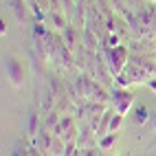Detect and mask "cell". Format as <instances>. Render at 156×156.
<instances>
[{
  "label": "cell",
  "instance_id": "6da1fadb",
  "mask_svg": "<svg viewBox=\"0 0 156 156\" xmlns=\"http://www.w3.org/2000/svg\"><path fill=\"white\" fill-rule=\"evenodd\" d=\"M2 70H5V77L7 81L11 84V88L20 90L24 86V66H22V62H20V57L16 55H5L2 59Z\"/></svg>",
  "mask_w": 156,
  "mask_h": 156
},
{
  "label": "cell",
  "instance_id": "7a4b0ae2",
  "mask_svg": "<svg viewBox=\"0 0 156 156\" xmlns=\"http://www.w3.org/2000/svg\"><path fill=\"white\" fill-rule=\"evenodd\" d=\"M106 59H108V66H110V73L114 77H119L128 66V48L119 44V46H112V48H106Z\"/></svg>",
  "mask_w": 156,
  "mask_h": 156
},
{
  "label": "cell",
  "instance_id": "3957f363",
  "mask_svg": "<svg viewBox=\"0 0 156 156\" xmlns=\"http://www.w3.org/2000/svg\"><path fill=\"white\" fill-rule=\"evenodd\" d=\"M132 103H134V95L130 90H126V88L112 90V106H114V110H117L119 114H126L132 108Z\"/></svg>",
  "mask_w": 156,
  "mask_h": 156
},
{
  "label": "cell",
  "instance_id": "277c9868",
  "mask_svg": "<svg viewBox=\"0 0 156 156\" xmlns=\"http://www.w3.org/2000/svg\"><path fill=\"white\" fill-rule=\"evenodd\" d=\"M9 7H11V11L16 16L18 22H22V20L27 18V9H24V0H7Z\"/></svg>",
  "mask_w": 156,
  "mask_h": 156
},
{
  "label": "cell",
  "instance_id": "5b68a950",
  "mask_svg": "<svg viewBox=\"0 0 156 156\" xmlns=\"http://www.w3.org/2000/svg\"><path fill=\"white\" fill-rule=\"evenodd\" d=\"M114 114L112 112H103L101 114V121H99V126H97V134L99 136H106V134L110 132V121H112Z\"/></svg>",
  "mask_w": 156,
  "mask_h": 156
},
{
  "label": "cell",
  "instance_id": "8992f818",
  "mask_svg": "<svg viewBox=\"0 0 156 156\" xmlns=\"http://www.w3.org/2000/svg\"><path fill=\"white\" fill-rule=\"evenodd\" d=\"M150 110L145 108V106H139L136 110H134V123H136V126H145V123L150 121Z\"/></svg>",
  "mask_w": 156,
  "mask_h": 156
},
{
  "label": "cell",
  "instance_id": "52a82bcc",
  "mask_svg": "<svg viewBox=\"0 0 156 156\" xmlns=\"http://www.w3.org/2000/svg\"><path fill=\"white\" fill-rule=\"evenodd\" d=\"M114 141H117V132H108L106 136H101V141H99V150H108V147H112Z\"/></svg>",
  "mask_w": 156,
  "mask_h": 156
},
{
  "label": "cell",
  "instance_id": "ba28073f",
  "mask_svg": "<svg viewBox=\"0 0 156 156\" xmlns=\"http://www.w3.org/2000/svg\"><path fill=\"white\" fill-rule=\"evenodd\" d=\"M42 95H44V101H42V110H51V106H53V92H51L48 88H44L42 90Z\"/></svg>",
  "mask_w": 156,
  "mask_h": 156
},
{
  "label": "cell",
  "instance_id": "9c48e42d",
  "mask_svg": "<svg viewBox=\"0 0 156 156\" xmlns=\"http://www.w3.org/2000/svg\"><path fill=\"white\" fill-rule=\"evenodd\" d=\"M121 123H123V114H114L112 117V121H110V132H119V128H121Z\"/></svg>",
  "mask_w": 156,
  "mask_h": 156
},
{
  "label": "cell",
  "instance_id": "30bf717a",
  "mask_svg": "<svg viewBox=\"0 0 156 156\" xmlns=\"http://www.w3.org/2000/svg\"><path fill=\"white\" fill-rule=\"evenodd\" d=\"M35 132H37V114L31 112V117H29V134L33 136Z\"/></svg>",
  "mask_w": 156,
  "mask_h": 156
},
{
  "label": "cell",
  "instance_id": "8fae6325",
  "mask_svg": "<svg viewBox=\"0 0 156 156\" xmlns=\"http://www.w3.org/2000/svg\"><path fill=\"white\" fill-rule=\"evenodd\" d=\"M106 46L108 48H112V46H119V35L117 33H114V31H110V33H108V37H106Z\"/></svg>",
  "mask_w": 156,
  "mask_h": 156
},
{
  "label": "cell",
  "instance_id": "7c38bea8",
  "mask_svg": "<svg viewBox=\"0 0 156 156\" xmlns=\"http://www.w3.org/2000/svg\"><path fill=\"white\" fill-rule=\"evenodd\" d=\"M84 156H99V150H92V147H88V150L84 152Z\"/></svg>",
  "mask_w": 156,
  "mask_h": 156
},
{
  "label": "cell",
  "instance_id": "4fadbf2b",
  "mask_svg": "<svg viewBox=\"0 0 156 156\" xmlns=\"http://www.w3.org/2000/svg\"><path fill=\"white\" fill-rule=\"evenodd\" d=\"M147 86H150V88H152V90L156 92V77H152V79L147 81Z\"/></svg>",
  "mask_w": 156,
  "mask_h": 156
},
{
  "label": "cell",
  "instance_id": "5bb4252c",
  "mask_svg": "<svg viewBox=\"0 0 156 156\" xmlns=\"http://www.w3.org/2000/svg\"><path fill=\"white\" fill-rule=\"evenodd\" d=\"M0 33H2V35L7 33V24H5V20H0Z\"/></svg>",
  "mask_w": 156,
  "mask_h": 156
},
{
  "label": "cell",
  "instance_id": "9a60e30c",
  "mask_svg": "<svg viewBox=\"0 0 156 156\" xmlns=\"http://www.w3.org/2000/svg\"><path fill=\"white\" fill-rule=\"evenodd\" d=\"M150 126H152V130H156V114H152V121H150Z\"/></svg>",
  "mask_w": 156,
  "mask_h": 156
},
{
  "label": "cell",
  "instance_id": "2e32d148",
  "mask_svg": "<svg viewBox=\"0 0 156 156\" xmlns=\"http://www.w3.org/2000/svg\"><path fill=\"white\" fill-rule=\"evenodd\" d=\"M154 156H156V154H154Z\"/></svg>",
  "mask_w": 156,
  "mask_h": 156
}]
</instances>
